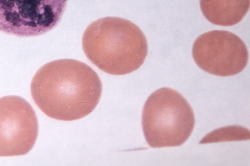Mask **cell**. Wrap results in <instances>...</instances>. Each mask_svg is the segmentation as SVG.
Wrapping results in <instances>:
<instances>
[{"label":"cell","mask_w":250,"mask_h":166,"mask_svg":"<svg viewBox=\"0 0 250 166\" xmlns=\"http://www.w3.org/2000/svg\"><path fill=\"white\" fill-rule=\"evenodd\" d=\"M30 90L35 103L48 117L73 121L94 110L102 84L97 74L85 63L62 59L41 67L33 77Z\"/></svg>","instance_id":"1"},{"label":"cell","mask_w":250,"mask_h":166,"mask_svg":"<svg viewBox=\"0 0 250 166\" xmlns=\"http://www.w3.org/2000/svg\"><path fill=\"white\" fill-rule=\"evenodd\" d=\"M82 47L88 59L106 73L123 75L139 69L147 54L146 37L132 22L105 17L85 30Z\"/></svg>","instance_id":"2"},{"label":"cell","mask_w":250,"mask_h":166,"mask_svg":"<svg viewBox=\"0 0 250 166\" xmlns=\"http://www.w3.org/2000/svg\"><path fill=\"white\" fill-rule=\"evenodd\" d=\"M146 140L152 148L179 146L191 135L195 124L194 112L185 97L167 87L153 92L142 113Z\"/></svg>","instance_id":"3"},{"label":"cell","mask_w":250,"mask_h":166,"mask_svg":"<svg viewBox=\"0 0 250 166\" xmlns=\"http://www.w3.org/2000/svg\"><path fill=\"white\" fill-rule=\"evenodd\" d=\"M67 0H0V31L21 37L42 35L60 22Z\"/></svg>","instance_id":"4"},{"label":"cell","mask_w":250,"mask_h":166,"mask_svg":"<svg viewBox=\"0 0 250 166\" xmlns=\"http://www.w3.org/2000/svg\"><path fill=\"white\" fill-rule=\"evenodd\" d=\"M192 53L201 69L221 76L240 73L249 59L244 41L236 35L225 30H212L199 36L193 43Z\"/></svg>","instance_id":"5"},{"label":"cell","mask_w":250,"mask_h":166,"mask_svg":"<svg viewBox=\"0 0 250 166\" xmlns=\"http://www.w3.org/2000/svg\"><path fill=\"white\" fill-rule=\"evenodd\" d=\"M38 133L37 117L29 103L18 96L0 98V157L27 154Z\"/></svg>","instance_id":"6"},{"label":"cell","mask_w":250,"mask_h":166,"mask_svg":"<svg viewBox=\"0 0 250 166\" xmlns=\"http://www.w3.org/2000/svg\"><path fill=\"white\" fill-rule=\"evenodd\" d=\"M204 17L211 23L223 26L234 25L248 12L250 0H200Z\"/></svg>","instance_id":"7"}]
</instances>
